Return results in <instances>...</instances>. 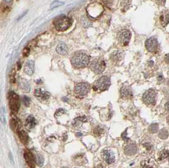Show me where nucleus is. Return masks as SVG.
I'll list each match as a JSON object with an SVG mask.
<instances>
[{
	"instance_id": "nucleus-1",
	"label": "nucleus",
	"mask_w": 169,
	"mask_h": 168,
	"mask_svg": "<svg viewBox=\"0 0 169 168\" xmlns=\"http://www.w3.org/2000/svg\"><path fill=\"white\" fill-rule=\"evenodd\" d=\"M72 65L77 68H84L90 63V58L86 54L77 53L73 55L71 59Z\"/></svg>"
},
{
	"instance_id": "nucleus-2",
	"label": "nucleus",
	"mask_w": 169,
	"mask_h": 168,
	"mask_svg": "<svg viewBox=\"0 0 169 168\" xmlns=\"http://www.w3.org/2000/svg\"><path fill=\"white\" fill-rule=\"evenodd\" d=\"M53 23L57 30L60 31H64L70 28L72 24V21L69 18L63 15L55 18Z\"/></svg>"
},
{
	"instance_id": "nucleus-3",
	"label": "nucleus",
	"mask_w": 169,
	"mask_h": 168,
	"mask_svg": "<svg viewBox=\"0 0 169 168\" xmlns=\"http://www.w3.org/2000/svg\"><path fill=\"white\" fill-rule=\"evenodd\" d=\"M110 84H111L110 78L107 76H103L95 81L93 84V89L95 91H104L108 89Z\"/></svg>"
},
{
	"instance_id": "nucleus-4",
	"label": "nucleus",
	"mask_w": 169,
	"mask_h": 168,
	"mask_svg": "<svg viewBox=\"0 0 169 168\" xmlns=\"http://www.w3.org/2000/svg\"><path fill=\"white\" fill-rule=\"evenodd\" d=\"M8 100L9 105H10V108L12 112L17 113L19 110L20 105L19 96L14 92H10L8 94Z\"/></svg>"
},
{
	"instance_id": "nucleus-5",
	"label": "nucleus",
	"mask_w": 169,
	"mask_h": 168,
	"mask_svg": "<svg viewBox=\"0 0 169 168\" xmlns=\"http://www.w3.org/2000/svg\"><path fill=\"white\" fill-rule=\"evenodd\" d=\"M90 68L93 72L97 74H100L104 72L106 68V63L101 58H98L91 62Z\"/></svg>"
},
{
	"instance_id": "nucleus-6",
	"label": "nucleus",
	"mask_w": 169,
	"mask_h": 168,
	"mask_svg": "<svg viewBox=\"0 0 169 168\" xmlns=\"http://www.w3.org/2000/svg\"><path fill=\"white\" fill-rule=\"evenodd\" d=\"M90 90V85L86 83V82H81L75 85L74 92L77 96L82 97L86 96Z\"/></svg>"
},
{
	"instance_id": "nucleus-7",
	"label": "nucleus",
	"mask_w": 169,
	"mask_h": 168,
	"mask_svg": "<svg viewBox=\"0 0 169 168\" xmlns=\"http://www.w3.org/2000/svg\"><path fill=\"white\" fill-rule=\"evenodd\" d=\"M143 100L146 104H154L156 102V92L155 90L151 88L146 91L143 96Z\"/></svg>"
},
{
	"instance_id": "nucleus-8",
	"label": "nucleus",
	"mask_w": 169,
	"mask_h": 168,
	"mask_svg": "<svg viewBox=\"0 0 169 168\" xmlns=\"http://www.w3.org/2000/svg\"><path fill=\"white\" fill-rule=\"evenodd\" d=\"M131 37V33L129 30H124L118 33L117 38L119 42L123 45L126 46L127 45L130 41Z\"/></svg>"
},
{
	"instance_id": "nucleus-9",
	"label": "nucleus",
	"mask_w": 169,
	"mask_h": 168,
	"mask_svg": "<svg viewBox=\"0 0 169 168\" xmlns=\"http://www.w3.org/2000/svg\"><path fill=\"white\" fill-rule=\"evenodd\" d=\"M146 47L147 50L150 52L153 53V52L156 51L158 47L157 40L153 37L148 39L146 42Z\"/></svg>"
},
{
	"instance_id": "nucleus-10",
	"label": "nucleus",
	"mask_w": 169,
	"mask_h": 168,
	"mask_svg": "<svg viewBox=\"0 0 169 168\" xmlns=\"http://www.w3.org/2000/svg\"><path fill=\"white\" fill-rule=\"evenodd\" d=\"M24 157H25L26 163L29 165V167L31 168H34L36 160L35 157L34 156L32 152L29 150L25 151V152H24Z\"/></svg>"
},
{
	"instance_id": "nucleus-11",
	"label": "nucleus",
	"mask_w": 169,
	"mask_h": 168,
	"mask_svg": "<svg viewBox=\"0 0 169 168\" xmlns=\"http://www.w3.org/2000/svg\"><path fill=\"white\" fill-rule=\"evenodd\" d=\"M34 96L41 100H47L50 97V94L47 91L43 90L41 88H36L34 90Z\"/></svg>"
},
{
	"instance_id": "nucleus-12",
	"label": "nucleus",
	"mask_w": 169,
	"mask_h": 168,
	"mask_svg": "<svg viewBox=\"0 0 169 168\" xmlns=\"http://www.w3.org/2000/svg\"><path fill=\"white\" fill-rule=\"evenodd\" d=\"M102 157L106 163L108 164H112L115 161V156L113 152L110 150H104L102 152Z\"/></svg>"
},
{
	"instance_id": "nucleus-13",
	"label": "nucleus",
	"mask_w": 169,
	"mask_h": 168,
	"mask_svg": "<svg viewBox=\"0 0 169 168\" xmlns=\"http://www.w3.org/2000/svg\"><path fill=\"white\" fill-rule=\"evenodd\" d=\"M24 72L28 75L31 76L34 73V62L32 60H29L24 66Z\"/></svg>"
},
{
	"instance_id": "nucleus-14",
	"label": "nucleus",
	"mask_w": 169,
	"mask_h": 168,
	"mask_svg": "<svg viewBox=\"0 0 169 168\" xmlns=\"http://www.w3.org/2000/svg\"><path fill=\"white\" fill-rule=\"evenodd\" d=\"M121 95L123 98H131L133 97V91L131 88L127 85L123 86L121 89Z\"/></svg>"
},
{
	"instance_id": "nucleus-15",
	"label": "nucleus",
	"mask_w": 169,
	"mask_h": 168,
	"mask_svg": "<svg viewBox=\"0 0 169 168\" xmlns=\"http://www.w3.org/2000/svg\"><path fill=\"white\" fill-rule=\"evenodd\" d=\"M37 124V121L36 119L32 116H29L27 117L26 120L25 126L27 130H30L33 129Z\"/></svg>"
},
{
	"instance_id": "nucleus-16",
	"label": "nucleus",
	"mask_w": 169,
	"mask_h": 168,
	"mask_svg": "<svg viewBox=\"0 0 169 168\" xmlns=\"http://www.w3.org/2000/svg\"><path fill=\"white\" fill-rule=\"evenodd\" d=\"M160 20L163 27H166L169 23V11L165 10L162 12Z\"/></svg>"
},
{
	"instance_id": "nucleus-17",
	"label": "nucleus",
	"mask_w": 169,
	"mask_h": 168,
	"mask_svg": "<svg viewBox=\"0 0 169 168\" xmlns=\"http://www.w3.org/2000/svg\"><path fill=\"white\" fill-rule=\"evenodd\" d=\"M137 150V145L135 144L134 143H129V144L126 145L125 147V154L129 155L135 154L136 153Z\"/></svg>"
},
{
	"instance_id": "nucleus-18",
	"label": "nucleus",
	"mask_w": 169,
	"mask_h": 168,
	"mask_svg": "<svg viewBox=\"0 0 169 168\" xmlns=\"http://www.w3.org/2000/svg\"><path fill=\"white\" fill-rule=\"evenodd\" d=\"M57 51L58 52V53H59L60 54L65 55L68 53V48H67V46L65 43L61 42V43L58 44V46L57 47Z\"/></svg>"
},
{
	"instance_id": "nucleus-19",
	"label": "nucleus",
	"mask_w": 169,
	"mask_h": 168,
	"mask_svg": "<svg viewBox=\"0 0 169 168\" xmlns=\"http://www.w3.org/2000/svg\"><path fill=\"white\" fill-rule=\"evenodd\" d=\"M18 84H19V86L21 89H22L23 90L26 92H29L30 90V84L28 82L25 80V79H20L19 82H18Z\"/></svg>"
},
{
	"instance_id": "nucleus-20",
	"label": "nucleus",
	"mask_w": 169,
	"mask_h": 168,
	"mask_svg": "<svg viewBox=\"0 0 169 168\" xmlns=\"http://www.w3.org/2000/svg\"><path fill=\"white\" fill-rule=\"evenodd\" d=\"M18 137H19L20 141L22 142L24 144H27L29 140V136H28V134H27L25 131L24 130L20 131V132H18Z\"/></svg>"
},
{
	"instance_id": "nucleus-21",
	"label": "nucleus",
	"mask_w": 169,
	"mask_h": 168,
	"mask_svg": "<svg viewBox=\"0 0 169 168\" xmlns=\"http://www.w3.org/2000/svg\"><path fill=\"white\" fill-rule=\"evenodd\" d=\"M159 158L160 161L169 159V147H165L164 150L161 152Z\"/></svg>"
},
{
	"instance_id": "nucleus-22",
	"label": "nucleus",
	"mask_w": 169,
	"mask_h": 168,
	"mask_svg": "<svg viewBox=\"0 0 169 168\" xmlns=\"http://www.w3.org/2000/svg\"><path fill=\"white\" fill-rule=\"evenodd\" d=\"M143 168H155V164L154 161L151 162V160H146L141 163Z\"/></svg>"
},
{
	"instance_id": "nucleus-23",
	"label": "nucleus",
	"mask_w": 169,
	"mask_h": 168,
	"mask_svg": "<svg viewBox=\"0 0 169 168\" xmlns=\"http://www.w3.org/2000/svg\"><path fill=\"white\" fill-rule=\"evenodd\" d=\"M10 126L11 129L13 130L14 132H17L18 130V127H19V122L18 121L16 118H11L10 120Z\"/></svg>"
},
{
	"instance_id": "nucleus-24",
	"label": "nucleus",
	"mask_w": 169,
	"mask_h": 168,
	"mask_svg": "<svg viewBox=\"0 0 169 168\" xmlns=\"http://www.w3.org/2000/svg\"><path fill=\"white\" fill-rule=\"evenodd\" d=\"M35 160L36 164L38 165L39 166H42L44 163V159L42 157V155L39 154H37L35 156Z\"/></svg>"
},
{
	"instance_id": "nucleus-25",
	"label": "nucleus",
	"mask_w": 169,
	"mask_h": 168,
	"mask_svg": "<svg viewBox=\"0 0 169 168\" xmlns=\"http://www.w3.org/2000/svg\"><path fill=\"white\" fill-rule=\"evenodd\" d=\"M64 4V2L58 1V0H56V1H54L50 6V9L51 10H53L54 8H56L60 7V6H62Z\"/></svg>"
},
{
	"instance_id": "nucleus-26",
	"label": "nucleus",
	"mask_w": 169,
	"mask_h": 168,
	"mask_svg": "<svg viewBox=\"0 0 169 168\" xmlns=\"http://www.w3.org/2000/svg\"><path fill=\"white\" fill-rule=\"evenodd\" d=\"M158 124L153 123L150 125L149 127V131L152 133H155L158 132Z\"/></svg>"
},
{
	"instance_id": "nucleus-27",
	"label": "nucleus",
	"mask_w": 169,
	"mask_h": 168,
	"mask_svg": "<svg viewBox=\"0 0 169 168\" xmlns=\"http://www.w3.org/2000/svg\"><path fill=\"white\" fill-rule=\"evenodd\" d=\"M168 136V133L167 130L162 129L159 132V137L162 139H166Z\"/></svg>"
},
{
	"instance_id": "nucleus-28",
	"label": "nucleus",
	"mask_w": 169,
	"mask_h": 168,
	"mask_svg": "<svg viewBox=\"0 0 169 168\" xmlns=\"http://www.w3.org/2000/svg\"><path fill=\"white\" fill-rule=\"evenodd\" d=\"M23 102L24 103V104H25L26 106H29L30 105V99L29 98V97L27 96H24L23 97Z\"/></svg>"
},
{
	"instance_id": "nucleus-29",
	"label": "nucleus",
	"mask_w": 169,
	"mask_h": 168,
	"mask_svg": "<svg viewBox=\"0 0 169 168\" xmlns=\"http://www.w3.org/2000/svg\"><path fill=\"white\" fill-rule=\"evenodd\" d=\"M94 132L95 134H96V135H100V134H101V133L103 132V129L101 128L97 127L95 128Z\"/></svg>"
},
{
	"instance_id": "nucleus-30",
	"label": "nucleus",
	"mask_w": 169,
	"mask_h": 168,
	"mask_svg": "<svg viewBox=\"0 0 169 168\" xmlns=\"http://www.w3.org/2000/svg\"><path fill=\"white\" fill-rule=\"evenodd\" d=\"M27 11H24L23 13H21L19 16H18V17L17 18V21H19V20H20L21 19H22V18L24 17H25V15L27 14Z\"/></svg>"
},
{
	"instance_id": "nucleus-31",
	"label": "nucleus",
	"mask_w": 169,
	"mask_h": 168,
	"mask_svg": "<svg viewBox=\"0 0 169 168\" xmlns=\"http://www.w3.org/2000/svg\"><path fill=\"white\" fill-rule=\"evenodd\" d=\"M157 3V4L160 5H164L165 3V1L166 0H155Z\"/></svg>"
},
{
	"instance_id": "nucleus-32",
	"label": "nucleus",
	"mask_w": 169,
	"mask_h": 168,
	"mask_svg": "<svg viewBox=\"0 0 169 168\" xmlns=\"http://www.w3.org/2000/svg\"><path fill=\"white\" fill-rule=\"evenodd\" d=\"M165 62L166 63L169 64V54H167L165 57Z\"/></svg>"
},
{
	"instance_id": "nucleus-33",
	"label": "nucleus",
	"mask_w": 169,
	"mask_h": 168,
	"mask_svg": "<svg viewBox=\"0 0 169 168\" xmlns=\"http://www.w3.org/2000/svg\"><path fill=\"white\" fill-rule=\"evenodd\" d=\"M165 109H166L168 110V111H169V102H167V103L165 104Z\"/></svg>"
},
{
	"instance_id": "nucleus-34",
	"label": "nucleus",
	"mask_w": 169,
	"mask_h": 168,
	"mask_svg": "<svg viewBox=\"0 0 169 168\" xmlns=\"http://www.w3.org/2000/svg\"><path fill=\"white\" fill-rule=\"evenodd\" d=\"M12 1H13V0H5V1L6 3H9L11 2Z\"/></svg>"
},
{
	"instance_id": "nucleus-35",
	"label": "nucleus",
	"mask_w": 169,
	"mask_h": 168,
	"mask_svg": "<svg viewBox=\"0 0 169 168\" xmlns=\"http://www.w3.org/2000/svg\"><path fill=\"white\" fill-rule=\"evenodd\" d=\"M167 123L169 124V116H168L167 118Z\"/></svg>"
}]
</instances>
